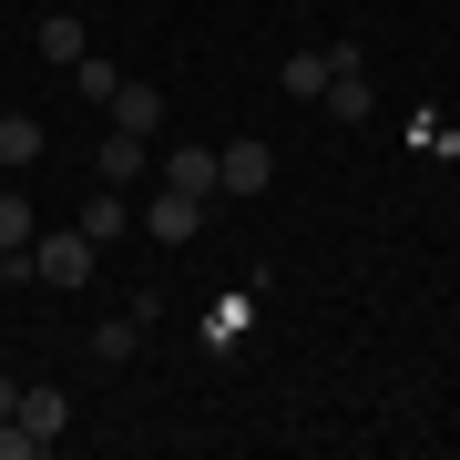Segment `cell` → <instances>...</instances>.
Instances as JSON below:
<instances>
[{
  "label": "cell",
  "instance_id": "cell-1",
  "mask_svg": "<svg viewBox=\"0 0 460 460\" xmlns=\"http://www.w3.org/2000/svg\"><path fill=\"white\" fill-rule=\"evenodd\" d=\"M31 277L41 287H83V277H102V246L83 226H62V235H31Z\"/></svg>",
  "mask_w": 460,
  "mask_h": 460
},
{
  "label": "cell",
  "instance_id": "cell-2",
  "mask_svg": "<svg viewBox=\"0 0 460 460\" xmlns=\"http://www.w3.org/2000/svg\"><path fill=\"white\" fill-rule=\"evenodd\" d=\"M133 226H144L154 246H195V235H205V195H174V184H164V195L133 215Z\"/></svg>",
  "mask_w": 460,
  "mask_h": 460
},
{
  "label": "cell",
  "instance_id": "cell-3",
  "mask_svg": "<svg viewBox=\"0 0 460 460\" xmlns=\"http://www.w3.org/2000/svg\"><path fill=\"white\" fill-rule=\"evenodd\" d=\"M266 174H277V154H266L256 133H235V144H215V184H226V195H266Z\"/></svg>",
  "mask_w": 460,
  "mask_h": 460
},
{
  "label": "cell",
  "instance_id": "cell-4",
  "mask_svg": "<svg viewBox=\"0 0 460 460\" xmlns=\"http://www.w3.org/2000/svg\"><path fill=\"white\" fill-rule=\"evenodd\" d=\"M144 174H154L144 133H102V144H93V184H144Z\"/></svg>",
  "mask_w": 460,
  "mask_h": 460
},
{
  "label": "cell",
  "instance_id": "cell-5",
  "mask_svg": "<svg viewBox=\"0 0 460 460\" xmlns=\"http://www.w3.org/2000/svg\"><path fill=\"white\" fill-rule=\"evenodd\" d=\"M62 429H72V399H62V389H21V440H31V450H51Z\"/></svg>",
  "mask_w": 460,
  "mask_h": 460
},
{
  "label": "cell",
  "instance_id": "cell-6",
  "mask_svg": "<svg viewBox=\"0 0 460 460\" xmlns=\"http://www.w3.org/2000/svg\"><path fill=\"white\" fill-rule=\"evenodd\" d=\"M102 113H113V133H144V144H154V133H164V93H154V83H123Z\"/></svg>",
  "mask_w": 460,
  "mask_h": 460
},
{
  "label": "cell",
  "instance_id": "cell-7",
  "mask_svg": "<svg viewBox=\"0 0 460 460\" xmlns=\"http://www.w3.org/2000/svg\"><path fill=\"white\" fill-rule=\"evenodd\" d=\"M164 184H174V195H205V205H215V195H226V184H215V144H174V154H164Z\"/></svg>",
  "mask_w": 460,
  "mask_h": 460
},
{
  "label": "cell",
  "instance_id": "cell-8",
  "mask_svg": "<svg viewBox=\"0 0 460 460\" xmlns=\"http://www.w3.org/2000/svg\"><path fill=\"white\" fill-rule=\"evenodd\" d=\"M41 113H11V102H0V174H21V164H41Z\"/></svg>",
  "mask_w": 460,
  "mask_h": 460
},
{
  "label": "cell",
  "instance_id": "cell-9",
  "mask_svg": "<svg viewBox=\"0 0 460 460\" xmlns=\"http://www.w3.org/2000/svg\"><path fill=\"white\" fill-rule=\"evenodd\" d=\"M123 226H133V195H123V184H93V195H83V235H93V246H113Z\"/></svg>",
  "mask_w": 460,
  "mask_h": 460
},
{
  "label": "cell",
  "instance_id": "cell-10",
  "mask_svg": "<svg viewBox=\"0 0 460 460\" xmlns=\"http://www.w3.org/2000/svg\"><path fill=\"white\" fill-rule=\"evenodd\" d=\"M368 113H378V93H368V62L328 72V123H368Z\"/></svg>",
  "mask_w": 460,
  "mask_h": 460
},
{
  "label": "cell",
  "instance_id": "cell-11",
  "mask_svg": "<svg viewBox=\"0 0 460 460\" xmlns=\"http://www.w3.org/2000/svg\"><path fill=\"white\" fill-rule=\"evenodd\" d=\"M31 235H41L31 195H21V184H0V246H21V256H31Z\"/></svg>",
  "mask_w": 460,
  "mask_h": 460
},
{
  "label": "cell",
  "instance_id": "cell-12",
  "mask_svg": "<svg viewBox=\"0 0 460 460\" xmlns=\"http://www.w3.org/2000/svg\"><path fill=\"white\" fill-rule=\"evenodd\" d=\"M133 348H144V317H102V328H93V358L102 368H123Z\"/></svg>",
  "mask_w": 460,
  "mask_h": 460
},
{
  "label": "cell",
  "instance_id": "cell-13",
  "mask_svg": "<svg viewBox=\"0 0 460 460\" xmlns=\"http://www.w3.org/2000/svg\"><path fill=\"white\" fill-rule=\"evenodd\" d=\"M277 83H287L296 102H317V93H328V51H287V72H277Z\"/></svg>",
  "mask_w": 460,
  "mask_h": 460
},
{
  "label": "cell",
  "instance_id": "cell-14",
  "mask_svg": "<svg viewBox=\"0 0 460 460\" xmlns=\"http://www.w3.org/2000/svg\"><path fill=\"white\" fill-rule=\"evenodd\" d=\"M41 62H62V72L83 62V21H41Z\"/></svg>",
  "mask_w": 460,
  "mask_h": 460
},
{
  "label": "cell",
  "instance_id": "cell-15",
  "mask_svg": "<svg viewBox=\"0 0 460 460\" xmlns=\"http://www.w3.org/2000/svg\"><path fill=\"white\" fill-rule=\"evenodd\" d=\"M72 72H83V102H113V93H123V72H113V62H93V51H83Z\"/></svg>",
  "mask_w": 460,
  "mask_h": 460
},
{
  "label": "cell",
  "instance_id": "cell-16",
  "mask_svg": "<svg viewBox=\"0 0 460 460\" xmlns=\"http://www.w3.org/2000/svg\"><path fill=\"white\" fill-rule=\"evenodd\" d=\"M21 277H31V256H21V246H0V287H21Z\"/></svg>",
  "mask_w": 460,
  "mask_h": 460
},
{
  "label": "cell",
  "instance_id": "cell-17",
  "mask_svg": "<svg viewBox=\"0 0 460 460\" xmlns=\"http://www.w3.org/2000/svg\"><path fill=\"white\" fill-rule=\"evenodd\" d=\"M0 420H21V378H0Z\"/></svg>",
  "mask_w": 460,
  "mask_h": 460
}]
</instances>
